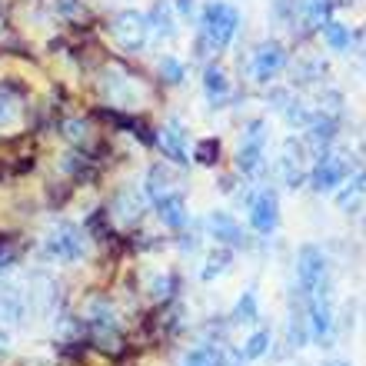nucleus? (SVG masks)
<instances>
[{"instance_id": "nucleus-3", "label": "nucleus", "mask_w": 366, "mask_h": 366, "mask_svg": "<svg viewBox=\"0 0 366 366\" xmlns=\"http://www.w3.org/2000/svg\"><path fill=\"white\" fill-rule=\"evenodd\" d=\"M44 253H47L50 260L77 263V260H84V253H87V237H84V230H80L77 223L60 220L57 227H50L47 237H44Z\"/></svg>"}, {"instance_id": "nucleus-23", "label": "nucleus", "mask_w": 366, "mask_h": 366, "mask_svg": "<svg viewBox=\"0 0 366 366\" xmlns=\"http://www.w3.org/2000/svg\"><path fill=\"white\" fill-rule=\"evenodd\" d=\"M170 183H174V177H170V170H167L164 164H154V167H150V170H147V197H150V200H160L164 193H170V190H174Z\"/></svg>"}, {"instance_id": "nucleus-41", "label": "nucleus", "mask_w": 366, "mask_h": 366, "mask_svg": "<svg viewBox=\"0 0 366 366\" xmlns=\"http://www.w3.org/2000/svg\"><path fill=\"white\" fill-rule=\"evenodd\" d=\"M333 366H350V363H333Z\"/></svg>"}, {"instance_id": "nucleus-10", "label": "nucleus", "mask_w": 366, "mask_h": 366, "mask_svg": "<svg viewBox=\"0 0 366 366\" xmlns=\"http://www.w3.org/2000/svg\"><path fill=\"white\" fill-rule=\"evenodd\" d=\"M207 227H210L213 240L223 243V247H230V250H243V247L250 243V237L243 233V227L233 220L227 210H213L210 217H207Z\"/></svg>"}, {"instance_id": "nucleus-35", "label": "nucleus", "mask_w": 366, "mask_h": 366, "mask_svg": "<svg viewBox=\"0 0 366 366\" xmlns=\"http://www.w3.org/2000/svg\"><path fill=\"white\" fill-rule=\"evenodd\" d=\"M17 253H20V247L10 237H0V273L7 270V267H14L17 263Z\"/></svg>"}, {"instance_id": "nucleus-21", "label": "nucleus", "mask_w": 366, "mask_h": 366, "mask_svg": "<svg viewBox=\"0 0 366 366\" xmlns=\"http://www.w3.org/2000/svg\"><path fill=\"white\" fill-rule=\"evenodd\" d=\"M323 77H327V64L320 57H300L297 64H293V84H300V87L320 84Z\"/></svg>"}, {"instance_id": "nucleus-13", "label": "nucleus", "mask_w": 366, "mask_h": 366, "mask_svg": "<svg viewBox=\"0 0 366 366\" xmlns=\"http://www.w3.org/2000/svg\"><path fill=\"white\" fill-rule=\"evenodd\" d=\"M157 144L164 147V154L170 157V160H177V164H187V160H190V150H187V127H183L180 117H170V120H167L160 137H157Z\"/></svg>"}, {"instance_id": "nucleus-38", "label": "nucleus", "mask_w": 366, "mask_h": 366, "mask_svg": "<svg viewBox=\"0 0 366 366\" xmlns=\"http://www.w3.org/2000/svg\"><path fill=\"white\" fill-rule=\"evenodd\" d=\"M174 4H177V10H180L183 17H190V14H193V4H197V0H174Z\"/></svg>"}, {"instance_id": "nucleus-17", "label": "nucleus", "mask_w": 366, "mask_h": 366, "mask_svg": "<svg viewBox=\"0 0 366 366\" xmlns=\"http://www.w3.org/2000/svg\"><path fill=\"white\" fill-rule=\"evenodd\" d=\"M203 94L210 97V104H217V107L230 97V77L223 74L220 64H207L203 67Z\"/></svg>"}, {"instance_id": "nucleus-6", "label": "nucleus", "mask_w": 366, "mask_h": 366, "mask_svg": "<svg viewBox=\"0 0 366 366\" xmlns=\"http://www.w3.org/2000/svg\"><path fill=\"white\" fill-rule=\"evenodd\" d=\"M87 327L94 333L100 350H117L120 347V320H117L114 307L107 300H94L87 307Z\"/></svg>"}, {"instance_id": "nucleus-30", "label": "nucleus", "mask_w": 366, "mask_h": 366, "mask_svg": "<svg viewBox=\"0 0 366 366\" xmlns=\"http://www.w3.org/2000/svg\"><path fill=\"white\" fill-rule=\"evenodd\" d=\"M160 77L167 80V84H183V77H187V67H183V60H177V57H160Z\"/></svg>"}, {"instance_id": "nucleus-2", "label": "nucleus", "mask_w": 366, "mask_h": 366, "mask_svg": "<svg viewBox=\"0 0 366 366\" xmlns=\"http://www.w3.org/2000/svg\"><path fill=\"white\" fill-rule=\"evenodd\" d=\"M307 300V327H310V337L317 340L320 347H330L333 340V293H330V280L320 283L317 290L303 293Z\"/></svg>"}, {"instance_id": "nucleus-34", "label": "nucleus", "mask_w": 366, "mask_h": 366, "mask_svg": "<svg viewBox=\"0 0 366 366\" xmlns=\"http://www.w3.org/2000/svg\"><path fill=\"white\" fill-rule=\"evenodd\" d=\"M297 17V0H273V20L287 27L290 20Z\"/></svg>"}, {"instance_id": "nucleus-37", "label": "nucleus", "mask_w": 366, "mask_h": 366, "mask_svg": "<svg viewBox=\"0 0 366 366\" xmlns=\"http://www.w3.org/2000/svg\"><path fill=\"white\" fill-rule=\"evenodd\" d=\"M54 7L60 14H74V10H80V0H54Z\"/></svg>"}, {"instance_id": "nucleus-8", "label": "nucleus", "mask_w": 366, "mask_h": 366, "mask_svg": "<svg viewBox=\"0 0 366 366\" xmlns=\"http://www.w3.org/2000/svg\"><path fill=\"white\" fill-rule=\"evenodd\" d=\"M350 167L343 157L337 154H320V160L313 164V170H310V183H313V190L317 193H337L340 187H343V180H347Z\"/></svg>"}, {"instance_id": "nucleus-11", "label": "nucleus", "mask_w": 366, "mask_h": 366, "mask_svg": "<svg viewBox=\"0 0 366 366\" xmlns=\"http://www.w3.org/2000/svg\"><path fill=\"white\" fill-rule=\"evenodd\" d=\"M250 227L257 233H273L280 227V200L273 190H260L250 200Z\"/></svg>"}, {"instance_id": "nucleus-15", "label": "nucleus", "mask_w": 366, "mask_h": 366, "mask_svg": "<svg viewBox=\"0 0 366 366\" xmlns=\"http://www.w3.org/2000/svg\"><path fill=\"white\" fill-rule=\"evenodd\" d=\"M366 200V167H357L350 174V183L337 190V207L343 213H357Z\"/></svg>"}, {"instance_id": "nucleus-22", "label": "nucleus", "mask_w": 366, "mask_h": 366, "mask_svg": "<svg viewBox=\"0 0 366 366\" xmlns=\"http://www.w3.org/2000/svg\"><path fill=\"white\" fill-rule=\"evenodd\" d=\"M323 40H327L330 50H337V54H347L350 44H353V34H350L347 24H340V20H327L323 27H320Z\"/></svg>"}, {"instance_id": "nucleus-4", "label": "nucleus", "mask_w": 366, "mask_h": 366, "mask_svg": "<svg viewBox=\"0 0 366 366\" xmlns=\"http://www.w3.org/2000/svg\"><path fill=\"white\" fill-rule=\"evenodd\" d=\"M110 34H114L117 47L127 50V54L144 50L147 47V37H150L147 14H140V10H120V14L110 20Z\"/></svg>"}, {"instance_id": "nucleus-12", "label": "nucleus", "mask_w": 366, "mask_h": 366, "mask_svg": "<svg viewBox=\"0 0 366 366\" xmlns=\"http://www.w3.org/2000/svg\"><path fill=\"white\" fill-rule=\"evenodd\" d=\"M277 177L287 183V187H293V190L307 180V167H303V144H297V140H287V144H283V154H280V160H277Z\"/></svg>"}, {"instance_id": "nucleus-26", "label": "nucleus", "mask_w": 366, "mask_h": 366, "mask_svg": "<svg viewBox=\"0 0 366 366\" xmlns=\"http://www.w3.org/2000/svg\"><path fill=\"white\" fill-rule=\"evenodd\" d=\"M270 343H273L270 330H257V333H253V337L240 347V357L243 360H260V357H267V353H270Z\"/></svg>"}, {"instance_id": "nucleus-20", "label": "nucleus", "mask_w": 366, "mask_h": 366, "mask_svg": "<svg viewBox=\"0 0 366 366\" xmlns=\"http://www.w3.org/2000/svg\"><path fill=\"white\" fill-rule=\"evenodd\" d=\"M337 127H340V120H333V117H327V114H313V117H310V124H307L310 144L330 147L333 140H337Z\"/></svg>"}, {"instance_id": "nucleus-19", "label": "nucleus", "mask_w": 366, "mask_h": 366, "mask_svg": "<svg viewBox=\"0 0 366 366\" xmlns=\"http://www.w3.org/2000/svg\"><path fill=\"white\" fill-rule=\"evenodd\" d=\"M297 10L310 30H320L327 20H333L330 17L333 14V0H297Z\"/></svg>"}, {"instance_id": "nucleus-29", "label": "nucleus", "mask_w": 366, "mask_h": 366, "mask_svg": "<svg viewBox=\"0 0 366 366\" xmlns=\"http://www.w3.org/2000/svg\"><path fill=\"white\" fill-rule=\"evenodd\" d=\"M193 157H197L203 167L220 164V140H217V137H203L200 144H197V150H193Z\"/></svg>"}, {"instance_id": "nucleus-24", "label": "nucleus", "mask_w": 366, "mask_h": 366, "mask_svg": "<svg viewBox=\"0 0 366 366\" xmlns=\"http://www.w3.org/2000/svg\"><path fill=\"white\" fill-rule=\"evenodd\" d=\"M230 263H233V253L227 250V247H217V250L207 253V263H203V270H200V280L210 283L213 277H220V273L230 270Z\"/></svg>"}, {"instance_id": "nucleus-39", "label": "nucleus", "mask_w": 366, "mask_h": 366, "mask_svg": "<svg viewBox=\"0 0 366 366\" xmlns=\"http://www.w3.org/2000/svg\"><path fill=\"white\" fill-rule=\"evenodd\" d=\"M7 350H10V337L0 330V353H7Z\"/></svg>"}, {"instance_id": "nucleus-28", "label": "nucleus", "mask_w": 366, "mask_h": 366, "mask_svg": "<svg viewBox=\"0 0 366 366\" xmlns=\"http://www.w3.org/2000/svg\"><path fill=\"white\" fill-rule=\"evenodd\" d=\"M177 287H180V280L174 277V273H157L154 277V283H150V297L154 300H170L177 293Z\"/></svg>"}, {"instance_id": "nucleus-18", "label": "nucleus", "mask_w": 366, "mask_h": 366, "mask_svg": "<svg viewBox=\"0 0 366 366\" xmlns=\"http://www.w3.org/2000/svg\"><path fill=\"white\" fill-rule=\"evenodd\" d=\"M147 24H150V34H157V37H164V40H174L177 37L174 10L167 7L164 0H157L154 7H150V14H147Z\"/></svg>"}, {"instance_id": "nucleus-5", "label": "nucleus", "mask_w": 366, "mask_h": 366, "mask_svg": "<svg viewBox=\"0 0 366 366\" xmlns=\"http://www.w3.org/2000/svg\"><path fill=\"white\" fill-rule=\"evenodd\" d=\"M263 160H267V124L250 120L243 130V144L237 150V170L240 174H260Z\"/></svg>"}, {"instance_id": "nucleus-32", "label": "nucleus", "mask_w": 366, "mask_h": 366, "mask_svg": "<svg viewBox=\"0 0 366 366\" xmlns=\"http://www.w3.org/2000/svg\"><path fill=\"white\" fill-rule=\"evenodd\" d=\"M320 114L340 120V114H343V94L340 90H323L320 94Z\"/></svg>"}, {"instance_id": "nucleus-9", "label": "nucleus", "mask_w": 366, "mask_h": 366, "mask_svg": "<svg viewBox=\"0 0 366 366\" xmlns=\"http://www.w3.org/2000/svg\"><path fill=\"white\" fill-rule=\"evenodd\" d=\"M283 67H287V47H283L280 40H263L260 47L253 50L250 74L257 84H270Z\"/></svg>"}, {"instance_id": "nucleus-1", "label": "nucleus", "mask_w": 366, "mask_h": 366, "mask_svg": "<svg viewBox=\"0 0 366 366\" xmlns=\"http://www.w3.org/2000/svg\"><path fill=\"white\" fill-rule=\"evenodd\" d=\"M240 30V14L227 0H210L200 14V54H220L233 44Z\"/></svg>"}, {"instance_id": "nucleus-27", "label": "nucleus", "mask_w": 366, "mask_h": 366, "mask_svg": "<svg viewBox=\"0 0 366 366\" xmlns=\"http://www.w3.org/2000/svg\"><path fill=\"white\" fill-rule=\"evenodd\" d=\"M17 107H20L17 87H14V84H0V127L10 124V120L17 117Z\"/></svg>"}, {"instance_id": "nucleus-25", "label": "nucleus", "mask_w": 366, "mask_h": 366, "mask_svg": "<svg viewBox=\"0 0 366 366\" xmlns=\"http://www.w3.org/2000/svg\"><path fill=\"white\" fill-rule=\"evenodd\" d=\"M233 323H257L260 317V307H257V293L253 290H243V297L237 300V307H233Z\"/></svg>"}, {"instance_id": "nucleus-7", "label": "nucleus", "mask_w": 366, "mask_h": 366, "mask_svg": "<svg viewBox=\"0 0 366 366\" xmlns=\"http://www.w3.org/2000/svg\"><path fill=\"white\" fill-rule=\"evenodd\" d=\"M327 273H330V263H327V253L313 247V243H303L297 250V280H300V293H310L317 290L320 283H327Z\"/></svg>"}, {"instance_id": "nucleus-16", "label": "nucleus", "mask_w": 366, "mask_h": 366, "mask_svg": "<svg viewBox=\"0 0 366 366\" xmlns=\"http://www.w3.org/2000/svg\"><path fill=\"white\" fill-rule=\"evenodd\" d=\"M107 213H114L120 223H137L144 217V197H140L134 187H124V190L114 197V210H107Z\"/></svg>"}, {"instance_id": "nucleus-14", "label": "nucleus", "mask_w": 366, "mask_h": 366, "mask_svg": "<svg viewBox=\"0 0 366 366\" xmlns=\"http://www.w3.org/2000/svg\"><path fill=\"white\" fill-rule=\"evenodd\" d=\"M154 203H157V217L164 220V227H170V230H183V227H187L190 210H187V197H183L180 190L164 193V197Z\"/></svg>"}, {"instance_id": "nucleus-33", "label": "nucleus", "mask_w": 366, "mask_h": 366, "mask_svg": "<svg viewBox=\"0 0 366 366\" xmlns=\"http://www.w3.org/2000/svg\"><path fill=\"white\" fill-rule=\"evenodd\" d=\"M183 366H220V353L213 347H197L190 357L183 360Z\"/></svg>"}, {"instance_id": "nucleus-36", "label": "nucleus", "mask_w": 366, "mask_h": 366, "mask_svg": "<svg viewBox=\"0 0 366 366\" xmlns=\"http://www.w3.org/2000/svg\"><path fill=\"white\" fill-rule=\"evenodd\" d=\"M67 137L70 140H87V124H80V120H67Z\"/></svg>"}, {"instance_id": "nucleus-31", "label": "nucleus", "mask_w": 366, "mask_h": 366, "mask_svg": "<svg viewBox=\"0 0 366 366\" xmlns=\"http://www.w3.org/2000/svg\"><path fill=\"white\" fill-rule=\"evenodd\" d=\"M310 110H307V104L303 100H290L287 107H283V120H287L290 127H307L310 124Z\"/></svg>"}, {"instance_id": "nucleus-40", "label": "nucleus", "mask_w": 366, "mask_h": 366, "mask_svg": "<svg viewBox=\"0 0 366 366\" xmlns=\"http://www.w3.org/2000/svg\"><path fill=\"white\" fill-rule=\"evenodd\" d=\"M363 233H366V213H363Z\"/></svg>"}]
</instances>
